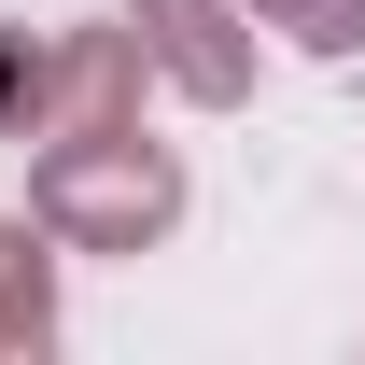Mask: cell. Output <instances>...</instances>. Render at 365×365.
I'll list each match as a JSON object with an SVG mask.
<instances>
[{
	"mask_svg": "<svg viewBox=\"0 0 365 365\" xmlns=\"http://www.w3.org/2000/svg\"><path fill=\"white\" fill-rule=\"evenodd\" d=\"M43 85H56V43L0 14V140H43Z\"/></svg>",
	"mask_w": 365,
	"mask_h": 365,
	"instance_id": "obj_5",
	"label": "cell"
},
{
	"mask_svg": "<svg viewBox=\"0 0 365 365\" xmlns=\"http://www.w3.org/2000/svg\"><path fill=\"white\" fill-rule=\"evenodd\" d=\"M56 351V225L43 211H0V365Z\"/></svg>",
	"mask_w": 365,
	"mask_h": 365,
	"instance_id": "obj_4",
	"label": "cell"
},
{
	"mask_svg": "<svg viewBox=\"0 0 365 365\" xmlns=\"http://www.w3.org/2000/svg\"><path fill=\"white\" fill-rule=\"evenodd\" d=\"M29 211L56 225V253H155L182 225V155L140 127H98V140H43L29 155Z\"/></svg>",
	"mask_w": 365,
	"mask_h": 365,
	"instance_id": "obj_1",
	"label": "cell"
},
{
	"mask_svg": "<svg viewBox=\"0 0 365 365\" xmlns=\"http://www.w3.org/2000/svg\"><path fill=\"white\" fill-rule=\"evenodd\" d=\"M127 29H140V56L197 113H239L253 98V0H127Z\"/></svg>",
	"mask_w": 365,
	"mask_h": 365,
	"instance_id": "obj_2",
	"label": "cell"
},
{
	"mask_svg": "<svg viewBox=\"0 0 365 365\" xmlns=\"http://www.w3.org/2000/svg\"><path fill=\"white\" fill-rule=\"evenodd\" d=\"M140 29H56V85H43V140H98V127H140Z\"/></svg>",
	"mask_w": 365,
	"mask_h": 365,
	"instance_id": "obj_3",
	"label": "cell"
},
{
	"mask_svg": "<svg viewBox=\"0 0 365 365\" xmlns=\"http://www.w3.org/2000/svg\"><path fill=\"white\" fill-rule=\"evenodd\" d=\"M253 29L295 56H365V0H253Z\"/></svg>",
	"mask_w": 365,
	"mask_h": 365,
	"instance_id": "obj_6",
	"label": "cell"
}]
</instances>
